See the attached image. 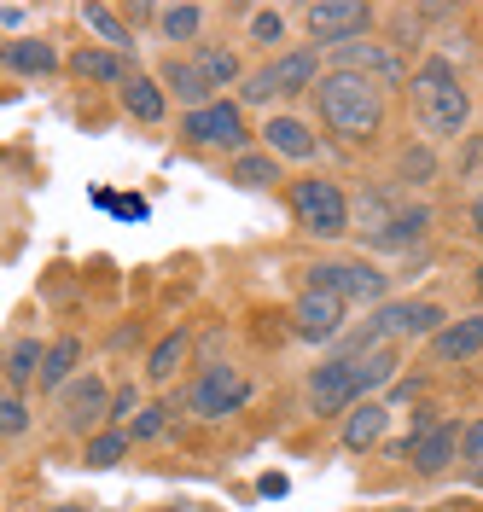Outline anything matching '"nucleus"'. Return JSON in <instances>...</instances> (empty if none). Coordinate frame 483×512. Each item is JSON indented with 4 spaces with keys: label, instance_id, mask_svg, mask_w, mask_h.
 <instances>
[{
    "label": "nucleus",
    "instance_id": "nucleus-3",
    "mask_svg": "<svg viewBox=\"0 0 483 512\" xmlns=\"http://www.w3.org/2000/svg\"><path fill=\"white\" fill-rule=\"evenodd\" d=\"M315 82H321V53H315V47H286V53H274L262 70H251V76L239 82V99H233V105H268V99L309 94Z\"/></svg>",
    "mask_w": 483,
    "mask_h": 512
},
{
    "label": "nucleus",
    "instance_id": "nucleus-27",
    "mask_svg": "<svg viewBox=\"0 0 483 512\" xmlns=\"http://www.w3.org/2000/svg\"><path fill=\"white\" fill-rule=\"evenodd\" d=\"M82 24L99 35V47H111V53H123V59L134 53V30L111 12V6H82Z\"/></svg>",
    "mask_w": 483,
    "mask_h": 512
},
{
    "label": "nucleus",
    "instance_id": "nucleus-15",
    "mask_svg": "<svg viewBox=\"0 0 483 512\" xmlns=\"http://www.w3.org/2000/svg\"><path fill=\"white\" fill-rule=\"evenodd\" d=\"M140 64L123 59V53H111V47H82V53H70V76L76 82H99V88H123Z\"/></svg>",
    "mask_w": 483,
    "mask_h": 512
},
{
    "label": "nucleus",
    "instance_id": "nucleus-12",
    "mask_svg": "<svg viewBox=\"0 0 483 512\" xmlns=\"http://www.w3.org/2000/svg\"><path fill=\"white\" fill-rule=\"evenodd\" d=\"M355 402H361V390H355V361L350 355H332V361H321V367L309 373V414L338 419V414H350Z\"/></svg>",
    "mask_w": 483,
    "mask_h": 512
},
{
    "label": "nucleus",
    "instance_id": "nucleus-16",
    "mask_svg": "<svg viewBox=\"0 0 483 512\" xmlns=\"http://www.w3.org/2000/svg\"><path fill=\"white\" fill-rule=\"evenodd\" d=\"M408 454H414V472H419V478H443L454 460H460V425H454V419H443V425H437V431H425Z\"/></svg>",
    "mask_w": 483,
    "mask_h": 512
},
{
    "label": "nucleus",
    "instance_id": "nucleus-20",
    "mask_svg": "<svg viewBox=\"0 0 483 512\" xmlns=\"http://www.w3.org/2000/svg\"><path fill=\"white\" fill-rule=\"evenodd\" d=\"M117 99H123V111H129L134 123H163V111H169V99H163L158 76H146V70H134L129 82L117 88Z\"/></svg>",
    "mask_w": 483,
    "mask_h": 512
},
{
    "label": "nucleus",
    "instance_id": "nucleus-18",
    "mask_svg": "<svg viewBox=\"0 0 483 512\" xmlns=\"http://www.w3.org/2000/svg\"><path fill=\"white\" fill-rule=\"evenodd\" d=\"M0 64L12 76H53L59 70V47L53 41H35V35H18V41L0 47Z\"/></svg>",
    "mask_w": 483,
    "mask_h": 512
},
{
    "label": "nucleus",
    "instance_id": "nucleus-26",
    "mask_svg": "<svg viewBox=\"0 0 483 512\" xmlns=\"http://www.w3.org/2000/svg\"><path fill=\"white\" fill-rule=\"evenodd\" d=\"M355 361V390H361V402H367V390H385L390 379H396V367H402V355L390 350H367V355H350Z\"/></svg>",
    "mask_w": 483,
    "mask_h": 512
},
{
    "label": "nucleus",
    "instance_id": "nucleus-2",
    "mask_svg": "<svg viewBox=\"0 0 483 512\" xmlns=\"http://www.w3.org/2000/svg\"><path fill=\"white\" fill-rule=\"evenodd\" d=\"M408 94H414V117L431 140H460L466 123H472V99H466V82L449 59H425L408 76Z\"/></svg>",
    "mask_w": 483,
    "mask_h": 512
},
{
    "label": "nucleus",
    "instance_id": "nucleus-5",
    "mask_svg": "<svg viewBox=\"0 0 483 512\" xmlns=\"http://www.w3.org/2000/svg\"><path fill=\"white\" fill-rule=\"evenodd\" d=\"M181 140L187 146H204V152H245L251 146V128H245V111L233 105V99H210V105H198V111H187L181 117Z\"/></svg>",
    "mask_w": 483,
    "mask_h": 512
},
{
    "label": "nucleus",
    "instance_id": "nucleus-30",
    "mask_svg": "<svg viewBox=\"0 0 483 512\" xmlns=\"http://www.w3.org/2000/svg\"><path fill=\"white\" fill-rule=\"evenodd\" d=\"M233 181L245 192H268L280 181V163L268 158V152H239V158H233Z\"/></svg>",
    "mask_w": 483,
    "mask_h": 512
},
{
    "label": "nucleus",
    "instance_id": "nucleus-28",
    "mask_svg": "<svg viewBox=\"0 0 483 512\" xmlns=\"http://www.w3.org/2000/svg\"><path fill=\"white\" fill-rule=\"evenodd\" d=\"M129 448H134V443H129V431L105 425V431H94V437H88V448H82V460H88L94 472H111V466H117V460H123Z\"/></svg>",
    "mask_w": 483,
    "mask_h": 512
},
{
    "label": "nucleus",
    "instance_id": "nucleus-9",
    "mask_svg": "<svg viewBox=\"0 0 483 512\" xmlns=\"http://www.w3.org/2000/svg\"><path fill=\"white\" fill-rule=\"evenodd\" d=\"M332 70H350V76H361V82H373L379 94L408 82L402 53H396L390 41H367V35H361V41H344V47H332Z\"/></svg>",
    "mask_w": 483,
    "mask_h": 512
},
{
    "label": "nucleus",
    "instance_id": "nucleus-19",
    "mask_svg": "<svg viewBox=\"0 0 483 512\" xmlns=\"http://www.w3.org/2000/svg\"><path fill=\"white\" fill-rule=\"evenodd\" d=\"M187 355H193V332H187V326L163 332L158 344H152V355H146V384H169L187 367Z\"/></svg>",
    "mask_w": 483,
    "mask_h": 512
},
{
    "label": "nucleus",
    "instance_id": "nucleus-34",
    "mask_svg": "<svg viewBox=\"0 0 483 512\" xmlns=\"http://www.w3.org/2000/svg\"><path fill=\"white\" fill-rule=\"evenodd\" d=\"M134 414H140V390H134V384H123V390H111V408H105V425H117V431H123V425H129Z\"/></svg>",
    "mask_w": 483,
    "mask_h": 512
},
{
    "label": "nucleus",
    "instance_id": "nucleus-38",
    "mask_svg": "<svg viewBox=\"0 0 483 512\" xmlns=\"http://www.w3.org/2000/svg\"><path fill=\"white\" fill-rule=\"evenodd\" d=\"M24 24V6H0V30H18Z\"/></svg>",
    "mask_w": 483,
    "mask_h": 512
},
{
    "label": "nucleus",
    "instance_id": "nucleus-29",
    "mask_svg": "<svg viewBox=\"0 0 483 512\" xmlns=\"http://www.w3.org/2000/svg\"><path fill=\"white\" fill-rule=\"evenodd\" d=\"M158 35L163 41H198V30H204V6H158Z\"/></svg>",
    "mask_w": 483,
    "mask_h": 512
},
{
    "label": "nucleus",
    "instance_id": "nucleus-22",
    "mask_svg": "<svg viewBox=\"0 0 483 512\" xmlns=\"http://www.w3.org/2000/svg\"><path fill=\"white\" fill-rule=\"evenodd\" d=\"M158 88H163V99H181L187 111H198V105H210V88H204V76L193 70V59H169L158 70Z\"/></svg>",
    "mask_w": 483,
    "mask_h": 512
},
{
    "label": "nucleus",
    "instance_id": "nucleus-7",
    "mask_svg": "<svg viewBox=\"0 0 483 512\" xmlns=\"http://www.w3.org/2000/svg\"><path fill=\"white\" fill-rule=\"evenodd\" d=\"M303 274H309L303 291L338 297L344 309H350V303H385V291H390V280L373 268V262H309Z\"/></svg>",
    "mask_w": 483,
    "mask_h": 512
},
{
    "label": "nucleus",
    "instance_id": "nucleus-10",
    "mask_svg": "<svg viewBox=\"0 0 483 512\" xmlns=\"http://www.w3.org/2000/svg\"><path fill=\"white\" fill-rule=\"evenodd\" d=\"M105 408H111V384L99 379V373H76V379L59 390V425L65 431H76V437H94V431H105Z\"/></svg>",
    "mask_w": 483,
    "mask_h": 512
},
{
    "label": "nucleus",
    "instance_id": "nucleus-8",
    "mask_svg": "<svg viewBox=\"0 0 483 512\" xmlns=\"http://www.w3.org/2000/svg\"><path fill=\"white\" fill-rule=\"evenodd\" d=\"M251 390H257V384L245 379L239 367L216 361V367H204V373L193 379V390H187V414H193V419H210V425H216V419L239 414V408L251 402Z\"/></svg>",
    "mask_w": 483,
    "mask_h": 512
},
{
    "label": "nucleus",
    "instance_id": "nucleus-39",
    "mask_svg": "<svg viewBox=\"0 0 483 512\" xmlns=\"http://www.w3.org/2000/svg\"><path fill=\"white\" fill-rule=\"evenodd\" d=\"M472 233H478V239H483V198H478V204H472Z\"/></svg>",
    "mask_w": 483,
    "mask_h": 512
},
{
    "label": "nucleus",
    "instance_id": "nucleus-35",
    "mask_svg": "<svg viewBox=\"0 0 483 512\" xmlns=\"http://www.w3.org/2000/svg\"><path fill=\"white\" fill-rule=\"evenodd\" d=\"M460 454H466L472 466H483V419H472V425L460 431Z\"/></svg>",
    "mask_w": 483,
    "mask_h": 512
},
{
    "label": "nucleus",
    "instance_id": "nucleus-43",
    "mask_svg": "<svg viewBox=\"0 0 483 512\" xmlns=\"http://www.w3.org/2000/svg\"><path fill=\"white\" fill-rule=\"evenodd\" d=\"M478 291H483V268H478Z\"/></svg>",
    "mask_w": 483,
    "mask_h": 512
},
{
    "label": "nucleus",
    "instance_id": "nucleus-36",
    "mask_svg": "<svg viewBox=\"0 0 483 512\" xmlns=\"http://www.w3.org/2000/svg\"><path fill=\"white\" fill-rule=\"evenodd\" d=\"M402 175H408V181H425V175H431V158H425V152H408V158H402Z\"/></svg>",
    "mask_w": 483,
    "mask_h": 512
},
{
    "label": "nucleus",
    "instance_id": "nucleus-24",
    "mask_svg": "<svg viewBox=\"0 0 483 512\" xmlns=\"http://www.w3.org/2000/svg\"><path fill=\"white\" fill-rule=\"evenodd\" d=\"M193 70L204 76V88H210V94H216V88H233V82H245L239 53H233V47H210V41L193 53Z\"/></svg>",
    "mask_w": 483,
    "mask_h": 512
},
{
    "label": "nucleus",
    "instance_id": "nucleus-11",
    "mask_svg": "<svg viewBox=\"0 0 483 512\" xmlns=\"http://www.w3.org/2000/svg\"><path fill=\"white\" fill-rule=\"evenodd\" d=\"M303 24H309V35L321 47H344V41H361L373 30V6H361V0H315L303 12Z\"/></svg>",
    "mask_w": 483,
    "mask_h": 512
},
{
    "label": "nucleus",
    "instance_id": "nucleus-42",
    "mask_svg": "<svg viewBox=\"0 0 483 512\" xmlns=\"http://www.w3.org/2000/svg\"><path fill=\"white\" fill-rule=\"evenodd\" d=\"M53 512H88V507H76V501H65V507H53Z\"/></svg>",
    "mask_w": 483,
    "mask_h": 512
},
{
    "label": "nucleus",
    "instance_id": "nucleus-31",
    "mask_svg": "<svg viewBox=\"0 0 483 512\" xmlns=\"http://www.w3.org/2000/svg\"><path fill=\"white\" fill-rule=\"evenodd\" d=\"M245 35H251V47H262V53H280V41H286V12L257 6L251 24H245Z\"/></svg>",
    "mask_w": 483,
    "mask_h": 512
},
{
    "label": "nucleus",
    "instance_id": "nucleus-13",
    "mask_svg": "<svg viewBox=\"0 0 483 512\" xmlns=\"http://www.w3.org/2000/svg\"><path fill=\"white\" fill-rule=\"evenodd\" d=\"M291 332L303 344H338L344 338V303L338 297H321V291H303L291 303Z\"/></svg>",
    "mask_w": 483,
    "mask_h": 512
},
{
    "label": "nucleus",
    "instance_id": "nucleus-37",
    "mask_svg": "<svg viewBox=\"0 0 483 512\" xmlns=\"http://www.w3.org/2000/svg\"><path fill=\"white\" fill-rule=\"evenodd\" d=\"M257 489L268 495V501H280V495H286V478H280V472H268V478H257Z\"/></svg>",
    "mask_w": 483,
    "mask_h": 512
},
{
    "label": "nucleus",
    "instance_id": "nucleus-4",
    "mask_svg": "<svg viewBox=\"0 0 483 512\" xmlns=\"http://www.w3.org/2000/svg\"><path fill=\"white\" fill-rule=\"evenodd\" d=\"M286 204H291V222L303 227L309 239H344V233H350V198H344L338 181H326V175L291 181Z\"/></svg>",
    "mask_w": 483,
    "mask_h": 512
},
{
    "label": "nucleus",
    "instance_id": "nucleus-6",
    "mask_svg": "<svg viewBox=\"0 0 483 512\" xmlns=\"http://www.w3.org/2000/svg\"><path fill=\"white\" fill-rule=\"evenodd\" d=\"M425 227H431L425 204H396V210H390L385 198L361 204V239L373 251H414L419 239H425Z\"/></svg>",
    "mask_w": 483,
    "mask_h": 512
},
{
    "label": "nucleus",
    "instance_id": "nucleus-21",
    "mask_svg": "<svg viewBox=\"0 0 483 512\" xmlns=\"http://www.w3.org/2000/svg\"><path fill=\"white\" fill-rule=\"evenodd\" d=\"M76 373H82V338H70V332H65V338H53V344H47L35 384H41V390H65Z\"/></svg>",
    "mask_w": 483,
    "mask_h": 512
},
{
    "label": "nucleus",
    "instance_id": "nucleus-23",
    "mask_svg": "<svg viewBox=\"0 0 483 512\" xmlns=\"http://www.w3.org/2000/svg\"><path fill=\"white\" fill-rule=\"evenodd\" d=\"M385 425H390L385 402H355L350 414H344V448H350V454H367V448L385 437Z\"/></svg>",
    "mask_w": 483,
    "mask_h": 512
},
{
    "label": "nucleus",
    "instance_id": "nucleus-14",
    "mask_svg": "<svg viewBox=\"0 0 483 512\" xmlns=\"http://www.w3.org/2000/svg\"><path fill=\"white\" fill-rule=\"evenodd\" d=\"M262 146H268V158H274V163H280V158L309 163L315 152H321V140L309 134L303 117H268V123H262Z\"/></svg>",
    "mask_w": 483,
    "mask_h": 512
},
{
    "label": "nucleus",
    "instance_id": "nucleus-25",
    "mask_svg": "<svg viewBox=\"0 0 483 512\" xmlns=\"http://www.w3.org/2000/svg\"><path fill=\"white\" fill-rule=\"evenodd\" d=\"M41 355H47V344L41 338H18L12 350H6V361H0V379H6V390L18 396L24 384H35V373H41Z\"/></svg>",
    "mask_w": 483,
    "mask_h": 512
},
{
    "label": "nucleus",
    "instance_id": "nucleus-33",
    "mask_svg": "<svg viewBox=\"0 0 483 512\" xmlns=\"http://www.w3.org/2000/svg\"><path fill=\"white\" fill-rule=\"evenodd\" d=\"M24 431H30V402L0 390V437H24Z\"/></svg>",
    "mask_w": 483,
    "mask_h": 512
},
{
    "label": "nucleus",
    "instance_id": "nucleus-41",
    "mask_svg": "<svg viewBox=\"0 0 483 512\" xmlns=\"http://www.w3.org/2000/svg\"><path fill=\"white\" fill-rule=\"evenodd\" d=\"M152 512H187V507H181V501H169V507H152Z\"/></svg>",
    "mask_w": 483,
    "mask_h": 512
},
{
    "label": "nucleus",
    "instance_id": "nucleus-1",
    "mask_svg": "<svg viewBox=\"0 0 483 512\" xmlns=\"http://www.w3.org/2000/svg\"><path fill=\"white\" fill-rule=\"evenodd\" d=\"M321 105L326 134H338L344 146H367L379 128H385V94L373 82H361L350 70H321V82L309 88Z\"/></svg>",
    "mask_w": 483,
    "mask_h": 512
},
{
    "label": "nucleus",
    "instance_id": "nucleus-44",
    "mask_svg": "<svg viewBox=\"0 0 483 512\" xmlns=\"http://www.w3.org/2000/svg\"><path fill=\"white\" fill-rule=\"evenodd\" d=\"M431 512H449V507H431Z\"/></svg>",
    "mask_w": 483,
    "mask_h": 512
},
{
    "label": "nucleus",
    "instance_id": "nucleus-17",
    "mask_svg": "<svg viewBox=\"0 0 483 512\" xmlns=\"http://www.w3.org/2000/svg\"><path fill=\"white\" fill-rule=\"evenodd\" d=\"M431 355L437 361H472V355H483V315L443 320V332H431Z\"/></svg>",
    "mask_w": 483,
    "mask_h": 512
},
{
    "label": "nucleus",
    "instance_id": "nucleus-32",
    "mask_svg": "<svg viewBox=\"0 0 483 512\" xmlns=\"http://www.w3.org/2000/svg\"><path fill=\"white\" fill-rule=\"evenodd\" d=\"M169 425H175V408H169V402H146L123 431H129V443H152V437H163Z\"/></svg>",
    "mask_w": 483,
    "mask_h": 512
},
{
    "label": "nucleus",
    "instance_id": "nucleus-40",
    "mask_svg": "<svg viewBox=\"0 0 483 512\" xmlns=\"http://www.w3.org/2000/svg\"><path fill=\"white\" fill-rule=\"evenodd\" d=\"M466 483H472V489H483V466H466Z\"/></svg>",
    "mask_w": 483,
    "mask_h": 512
}]
</instances>
